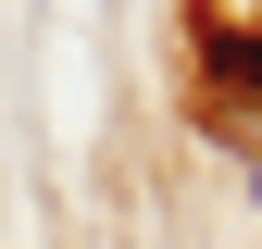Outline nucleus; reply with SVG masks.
Wrapping results in <instances>:
<instances>
[{
    "mask_svg": "<svg viewBox=\"0 0 262 249\" xmlns=\"http://www.w3.org/2000/svg\"><path fill=\"white\" fill-rule=\"evenodd\" d=\"M250 200H262V162H250Z\"/></svg>",
    "mask_w": 262,
    "mask_h": 249,
    "instance_id": "nucleus-2",
    "label": "nucleus"
},
{
    "mask_svg": "<svg viewBox=\"0 0 262 249\" xmlns=\"http://www.w3.org/2000/svg\"><path fill=\"white\" fill-rule=\"evenodd\" d=\"M200 62H212L225 87H250V100H262V38H237V25H200Z\"/></svg>",
    "mask_w": 262,
    "mask_h": 249,
    "instance_id": "nucleus-1",
    "label": "nucleus"
}]
</instances>
